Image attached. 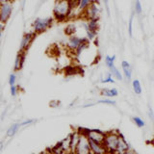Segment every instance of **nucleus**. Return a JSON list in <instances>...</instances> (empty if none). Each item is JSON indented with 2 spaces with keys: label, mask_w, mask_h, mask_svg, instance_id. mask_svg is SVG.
<instances>
[{
  "label": "nucleus",
  "mask_w": 154,
  "mask_h": 154,
  "mask_svg": "<svg viewBox=\"0 0 154 154\" xmlns=\"http://www.w3.org/2000/svg\"><path fill=\"white\" fill-rule=\"evenodd\" d=\"M77 7V0H55L53 18L57 22H65L71 18Z\"/></svg>",
  "instance_id": "obj_1"
},
{
  "label": "nucleus",
  "mask_w": 154,
  "mask_h": 154,
  "mask_svg": "<svg viewBox=\"0 0 154 154\" xmlns=\"http://www.w3.org/2000/svg\"><path fill=\"white\" fill-rule=\"evenodd\" d=\"M119 134L120 133L117 131V130L105 132V137L102 143L106 149L107 154H116V150H117L119 143Z\"/></svg>",
  "instance_id": "obj_2"
},
{
  "label": "nucleus",
  "mask_w": 154,
  "mask_h": 154,
  "mask_svg": "<svg viewBox=\"0 0 154 154\" xmlns=\"http://www.w3.org/2000/svg\"><path fill=\"white\" fill-rule=\"evenodd\" d=\"M54 18L53 17H38L36 18L34 22L32 23V32L35 35H38L43 32H46L48 29L51 28L53 23H54Z\"/></svg>",
  "instance_id": "obj_3"
},
{
  "label": "nucleus",
  "mask_w": 154,
  "mask_h": 154,
  "mask_svg": "<svg viewBox=\"0 0 154 154\" xmlns=\"http://www.w3.org/2000/svg\"><path fill=\"white\" fill-rule=\"evenodd\" d=\"M80 133L84 134L89 141L102 143L105 137V132L99 129H89V128H78Z\"/></svg>",
  "instance_id": "obj_4"
},
{
  "label": "nucleus",
  "mask_w": 154,
  "mask_h": 154,
  "mask_svg": "<svg viewBox=\"0 0 154 154\" xmlns=\"http://www.w3.org/2000/svg\"><path fill=\"white\" fill-rule=\"evenodd\" d=\"M84 28L87 33V38L91 42L94 41L96 35H97V31H98V20L97 19H90V20H87V22L84 24Z\"/></svg>",
  "instance_id": "obj_5"
},
{
  "label": "nucleus",
  "mask_w": 154,
  "mask_h": 154,
  "mask_svg": "<svg viewBox=\"0 0 154 154\" xmlns=\"http://www.w3.org/2000/svg\"><path fill=\"white\" fill-rule=\"evenodd\" d=\"M99 13H100L99 6L97 4V1H95L94 3H91L90 6L82 13V16H83L87 20H90V19H97L98 20Z\"/></svg>",
  "instance_id": "obj_6"
},
{
  "label": "nucleus",
  "mask_w": 154,
  "mask_h": 154,
  "mask_svg": "<svg viewBox=\"0 0 154 154\" xmlns=\"http://www.w3.org/2000/svg\"><path fill=\"white\" fill-rule=\"evenodd\" d=\"M74 154H91L89 140L84 134H82V133H80L79 142L76 146Z\"/></svg>",
  "instance_id": "obj_7"
},
{
  "label": "nucleus",
  "mask_w": 154,
  "mask_h": 154,
  "mask_svg": "<svg viewBox=\"0 0 154 154\" xmlns=\"http://www.w3.org/2000/svg\"><path fill=\"white\" fill-rule=\"evenodd\" d=\"M13 3H5L0 5V23L5 24L13 14Z\"/></svg>",
  "instance_id": "obj_8"
},
{
  "label": "nucleus",
  "mask_w": 154,
  "mask_h": 154,
  "mask_svg": "<svg viewBox=\"0 0 154 154\" xmlns=\"http://www.w3.org/2000/svg\"><path fill=\"white\" fill-rule=\"evenodd\" d=\"M36 35L33 32H27L23 35L21 42H20V45H19V52H27L29 47L31 46L32 42L35 38Z\"/></svg>",
  "instance_id": "obj_9"
},
{
  "label": "nucleus",
  "mask_w": 154,
  "mask_h": 154,
  "mask_svg": "<svg viewBox=\"0 0 154 154\" xmlns=\"http://www.w3.org/2000/svg\"><path fill=\"white\" fill-rule=\"evenodd\" d=\"M69 150H67V154H74L75 153V149L77 144L79 142V138H80V132L78 128L75 129L73 132H72L69 136Z\"/></svg>",
  "instance_id": "obj_10"
},
{
  "label": "nucleus",
  "mask_w": 154,
  "mask_h": 154,
  "mask_svg": "<svg viewBox=\"0 0 154 154\" xmlns=\"http://www.w3.org/2000/svg\"><path fill=\"white\" fill-rule=\"evenodd\" d=\"M130 152V146L127 141L125 140L122 134H119V143L117 150H116V154H125Z\"/></svg>",
  "instance_id": "obj_11"
},
{
  "label": "nucleus",
  "mask_w": 154,
  "mask_h": 154,
  "mask_svg": "<svg viewBox=\"0 0 154 154\" xmlns=\"http://www.w3.org/2000/svg\"><path fill=\"white\" fill-rule=\"evenodd\" d=\"M25 52H18L17 55L16 57V60H14V71H19L24 65V62H25Z\"/></svg>",
  "instance_id": "obj_12"
},
{
  "label": "nucleus",
  "mask_w": 154,
  "mask_h": 154,
  "mask_svg": "<svg viewBox=\"0 0 154 154\" xmlns=\"http://www.w3.org/2000/svg\"><path fill=\"white\" fill-rule=\"evenodd\" d=\"M89 142H90V147H91V154H107L103 143H95L91 141H89Z\"/></svg>",
  "instance_id": "obj_13"
},
{
  "label": "nucleus",
  "mask_w": 154,
  "mask_h": 154,
  "mask_svg": "<svg viewBox=\"0 0 154 154\" xmlns=\"http://www.w3.org/2000/svg\"><path fill=\"white\" fill-rule=\"evenodd\" d=\"M122 71H123V75L125 77V79L127 81L131 80L132 77V66L129 64V62L127 61H122Z\"/></svg>",
  "instance_id": "obj_14"
},
{
  "label": "nucleus",
  "mask_w": 154,
  "mask_h": 154,
  "mask_svg": "<svg viewBox=\"0 0 154 154\" xmlns=\"http://www.w3.org/2000/svg\"><path fill=\"white\" fill-rule=\"evenodd\" d=\"M96 0H77V7L76 10L79 13H83L85 10L88 8L91 3L95 2Z\"/></svg>",
  "instance_id": "obj_15"
},
{
  "label": "nucleus",
  "mask_w": 154,
  "mask_h": 154,
  "mask_svg": "<svg viewBox=\"0 0 154 154\" xmlns=\"http://www.w3.org/2000/svg\"><path fill=\"white\" fill-rule=\"evenodd\" d=\"M100 94L102 96H105V97H107V98L116 97V96L119 95V91L116 88H112V89L105 88L100 91Z\"/></svg>",
  "instance_id": "obj_16"
},
{
  "label": "nucleus",
  "mask_w": 154,
  "mask_h": 154,
  "mask_svg": "<svg viewBox=\"0 0 154 154\" xmlns=\"http://www.w3.org/2000/svg\"><path fill=\"white\" fill-rule=\"evenodd\" d=\"M19 128H20V125H19V122H17V123H14L12 124L11 126H10L7 130V132H6V136L8 138H12L14 137V135H16L17 132H18V130Z\"/></svg>",
  "instance_id": "obj_17"
},
{
  "label": "nucleus",
  "mask_w": 154,
  "mask_h": 154,
  "mask_svg": "<svg viewBox=\"0 0 154 154\" xmlns=\"http://www.w3.org/2000/svg\"><path fill=\"white\" fill-rule=\"evenodd\" d=\"M132 87H133V91H134L135 94H138V95L142 94V93H143L142 85H141V82H140L138 79L133 80V82H132Z\"/></svg>",
  "instance_id": "obj_18"
},
{
  "label": "nucleus",
  "mask_w": 154,
  "mask_h": 154,
  "mask_svg": "<svg viewBox=\"0 0 154 154\" xmlns=\"http://www.w3.org/2000/svg\"><path fill=\"white\" fill-rule=\"evenodd\" d=\"M50 152H51V154H64L66 152V150H65L64 146H63L62 143L60 142L51 148Z\"/></svg>",
  "instance_id": "obj_19"
},
{
  "label": "nucleus",
  "mask_w": 154,
  "mask_h": 154,
  "mask_svg": "<svg viewBox=\"0 0 154 154\" xmlns=\"http://www.w3.org/2000/svg\"><path fill=\"white\" fill-rule=\"evenodd\" d=\"M110 73L111 75H112L115 79H117L119 81H122V72H120L119 70V69H117L116 66H113V67H111L110 69Z\"/></svg>",
  "instance_id": "obj_20"
},
{
  "label": "nucleus",
  "mask_w": 154,
  "mask_h": 154,
  "mask_svg": "<svg viewBox=\"0 0 154 154\" xmlns=\"http://www.w3.org/2000/svg\"><path fill=\"white\" fill-rule=\"evenodd\" d=\"M75 32H76V26L74 24H69L65 28V34L69 37L75 35Z\"/></svg>",
  "instance_id": "obj_21"
},
{
  "label": "nucleus",
  "mask_w": 154,
  "mask_h": 154,
  "mask_svg": "<svg viewBox=\"0 0 154 154\" xmlns=\"http://www.w3.org/2000/svg\"><path fill=\"white\" fill-rule=\"evenodd\" d=\"M132 120H133V122L135 123V125H136V126L139 127V128H143V127L146 126V122H144V120L141 117H138V116H136V117H133Z\"/></svg>",
  "instance_id": "obj_22"
},
{
  "label": "nucleus",
  "mask_w": 154,
  "mask_h": 154,
  "mask_svg": "<svg viewBox=\"0 0 154 154\" xmlns=\"http://www.w3.org/2000/svg\"><path fill=\"white\" fill-rule=\"evenodd\" d=\"M115 61H116V55L113 56H106L105 57V64L110 69L111 67L115 66Z\"/></svg>",
  "instance_id": "obj_23"
},
{
  "label": "nucleus",
  "mask_w": 154,
  "mask_h": 154,
  "mask_svg": "<svg viewBox=\"0 0 154 154\" xmlns=\"http://www.w3.org/2000/svg\"><path fill=\"white\" fill-rule=\"evenodd\" d=\"M101 83H103V84H107V83L113 84V83H115V79H114V77L111 75V73H109L104 79L101 80Z\"/></svg>",
  "instance_id": "obj_24"
},
{
  "label": "nucleus",
  "mask_w": 154,
  "mask_h": 154,
  "mask_svg": "<svg viewBox=\"0 0 154 154\" xmlns=\"http://www.w3.org/2000/svg\"><path fill=\"white\" fill-rule=\"evenodd\" d=\"M96 103H100V104H107V105H116V101L110 98H105V99H100L98 100Z\"/></svg>",
  "instance_id": "obj_25"
},
{
  "label": "nucleus",
  "mask_w": 154,
  "mask_h": 154,
  "mask_svg": "<svg viewBox=\"0 0 154 154\" xmlns=\"http://www.w3.org/2000/svg\"><path fill=\"white\" fill-rule=\"evenodd\" d=\"M35 122H36V119H25V120H23V122H19V125H20V127H25V126H29V125H32Z\"/></svg>",
  "instance_id": "obj_26"
},
{
  "label": "nucleus",
  "mask_w": 154,
  "mask_h": 154,
  "mask_svg": "<svg viewBox=\"0 0 154 154\" xmlns=\"http://www.w3.org/2000/svg\"><path fill=\"white\" fill-rule=\"evenodd\" d=\"M10 91H11V95L13 97H16L18 93V87L17 85H14V86H10Z\"/></svg>",
  "instance_id": "obj_27"
},
{
  "label": "nucleus",
  "mask_w": 154,
  "mask_h": 154,
  "mask_svg": "<svg viewBox=\"0 0 154 154\" xmlns=\"http://www.w3.org/2000/svg\"><path fill=\"white\" fill-rule=\"evenodd\" d=\"M17 83V75L14 73H11L9 76V85L10 86H14Z\"/></svg>",
  "instance_id": "obj_28"
},
{
  "label": "nucleus",
  "mask_w": 154,
  "mask_h": 154,
  "mask_svg": "<svg viewBox=\"0 0 154 154\" xmlns=\"http://www.w3.org/2000/svg\"><path fill=\"white\" fill-rule=\"evenodd\" d=\"M135 11L138 14H142L143 12V8H142V4L140 2V0H136V3H135Z\"/></svg>",
  "instance_id": "obj_29"
},
{
  "label": "nucleus",
  "mask_w": 154,
  "mask_h": 154,
  "mask_svg": "<svg viewBox=\"0 0 154 154\" xmlns=\"http://www.w3.org/2000/svg\"><path fill=\"white\" fill-rule=\"evenodd\" d=\"M49 106L51 108H58L61 106V102L59 100H52L49 102Z\"/></svg>",
  "instance_id": "obj_30"
},
{
  "label": "nucleus",
  "mask_w": 154,
  "mask_h": 154,
  "mask_svg": "<svg viewBox=\"0 0 154 154\" xmlns=\"http://www.w3.org/2000/svg\"><path fill=\"white\" fill-rule=\"evenodd\" d=\"M133 18H134V14L131 16V18H130L129 20V26H128V32H129V35L132 36V33H133V30H132V24H133Z\"/></svg>",
  "instance_id": "obj_31"
},
{
  "label": "nucleus",
  "mask_w": 154,
  "mask_h": 154,
  "mask_svg": "<svg viewBox=\"0 0 154 154\" xmlns=\"http://www.w3.org/2000/svg\"><path fill=\"white\" fill-rule=\"evenodd\" d=\"M148 118L150 119V120H152V122H154V111L152 110L151 107H148Z\"/></svg>",
  "instance_id": "obj_32"
},
{
  "label": "nucleus",
  "mask_w": 154,
  "mask_h": 154,
  "mask_svg": "<svg viewBox=\"0 0 154 154\" xmlns=\"http://www.w3.org/2000/svg\"><path fill=\"white\" fill-rule=\"evenodd\" d=\"M4 30V24L0 23V40H1V37H2V33Z\"/></svg>",
  "instance_id": "obj_33"
},
{
  "label": "nucleus",
  "mask_w": 154,
  "mask_h": 154,
  "mask_svg": "<svg viewBox=\"0 0 154 154\" xmlns=\"http://www.w3.org/2000/svg\"><path fill=\"white\" fill-rule=\"evenodd\" d=\"M14 0H0V5L5 3H13Z\"/></svg>",
  "instance_id": "obj_34"
},
{
  "label": "nucleus",
  "mask_w": 154,
  "mask_h": 154,
  "mask_svg": "<svg viewBox=\"0 0 154 154\" xmlns=\"http://www.w3.org/2000/svg\"><path fill=\"white\" fill-rule=\"evenodd\" d=\"M3 147H4V142H3V141H1V142H0V152L2 151Z\"/></svg>",
  "instance_id": "obj_35"
},
{
  "label": "nucleus",
  "mask_w": 154,
  "mask_h": 154,
  "mask_svg": "<svg viewBox=\"0 0 154 154\" xmlns=\"http://www.w3.org/2000/svg\"><path fill=\"white\" fill-rule=\"evenodd\" d=\"M38 154H51L50 151H48V150H45V151H42L41 153H38Z\"/></svg>",
  "instance_id": "obj_36"
}]
</instances>
